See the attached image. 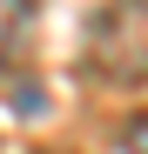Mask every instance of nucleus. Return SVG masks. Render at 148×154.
I'll list each match as a JSON object with an SVG mask.
<instances>
[{"label":"nucleus","instance_id":"obj_2","mask_svg":"<svg viewBox=\"0 0 148 154\" xmlns=\"http://www.w3.org/2000/svg\"><path fill=\"white\" fill-rule=\"evenodd\" d=\"M27 20H34V0H0V67L14 60V47H20V34H27Z\"/></svg>","mask_w":148,"mask_h":154},{"label":"nucleus","instance_id":"obj_1","mask_svg":"<svg viewBox=\"0 0 148 154\" xmlns=\"http://www.w3.org/2000/svg\"><path fill=\"white\" fill-rule=\"evenodd\" d=\"M81 67L101 87H148V0H101L81 34Z\"/></svg>","mask_w":148,"mask_h":154},{"label":"nucleus","instance_id":"obj_3","mask_svg":"<svg viewBox=\"0 0 148 154\" xmlns=\"http://www.w3.org/2000/svg\"><path fill=\"white\" fill-rule=\"evenodd\" d=\"M121 147H128V154H148V114L128 127V134H121Z\"/></svg>","mask_w":148,"mask_h":154}]
</instances>
